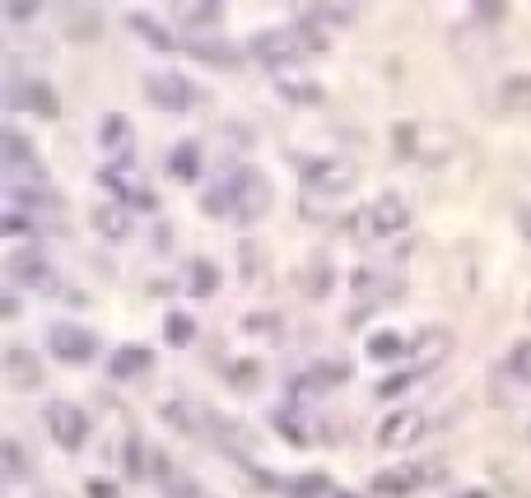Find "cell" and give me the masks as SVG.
<instances>
[{
    "label": "cell",
    "instance_id": "5bb4252c",
    "mask_svg": "<svg viewBox=\"0 0 531 498\" xmlns=\"http://www.w3.org/2000/svg\"><path fill=\"white\" fill-rule=\"evenodd\" d=\"M350 373H354V368L345 364V359H317L308 373L289 377V387H294V391H299V387L303 391H331L336 382H350Z\"/></svg>",
    "mask_w": 531,
    "mask_h": 498
},
{
    "label": "cell",
    "instance_id": "1f68e13d",
    "mask_svg": "<svg viewBox=\"0 0 531 498\" xmlns=\"http://www.w3.org/2000/svg\"><path fill=\"white\" fill-rule=\"evenodd\" d=\"M5 475H10V480H24L28 475V466H24V452H19V443H5Z\"/></svg>",
    "mask_w": 531,
    "mask_h": 498
},
{
    "label": "cell",
    "instance_id": "4dcf8cb0",
    "mask_svg": "<svg viewBox=\"0 0 531 498\" xmlns=\"http://www.w3.org/2000/svg\"><path fill=\"white\" fill-rule=\"evenodd\" d=\"M289 494L294 498H317V494H327V480H322V475H303V480L289 485Z\"/></svg>",
    "mask_w": 531,
    "mask_h": 498
},
{
    "label": "cell",
    "instance_id": "f546056e",
    "mask_svg": "<svg viewBox=\"0 0 531 498\" xmlns=\"http://www.w3.org/2000/svg\"><path fill=\"white\" fill-rule=\"evenodd\" d=\"M164 336H168V345H187V340L196 336V322L182 317V312H173V317L164 322Z\"/></svg>",
    "mask_w": 531,
    "mask_h": 498
},
{
    "label": "cell",
    "instance_id": "e575fe53",
    "mask_svg": "<svg viewBox=\"0 0 531 498\" xmlns=\"http://www.w3.org/2000/svg\"><path fill=\"white\" fill-rule=\"evenodd\" d=\"M126 471H131V475H145V457H140V438H131V443H126Z\"/></svg>",
    "mask_w": 531,
    "mask_h": 498
},
{
    "label": "cell",
    "instance_id": "cb8c5ba5",
    "mask_svg": "<svg viewBox=\"0 0 531 498\" xmlns=\"http://www.w3.org/2000/svg\"><path fill=\"white\" fill-rule=\"evenodd\" d=\"M131 28H136L140 38L150 42L154 52H173V38H168V33H164L159 24H154V19H145V14H131Z\"/></svg>",
    "mask_w": 531,
    "mask_h": 498
},
{
    "label": "cell",
    "instance_id": "7402d4cb",
    "mask_svg": "<svg viewBox=\"0 0 531 498\" xmlns=\"http://www.w3.org/2000/svg\"><path fill=\"white\" fill-rule=\"evenodd\" d=\"M224 373H229V382L238 391H257L261 387V364L257 359H238V364H229Z\"/></svg>",
    "mask_w": 531,
    "mask_h": 498
},
{
    "label": "cell",
    "instance_id": "5b68a950",
    "mask_svg": "<svg viewBox=\"0 0 531 498\" xmlns=\"http://www.w3.org/2000/svg\"><path fill=\"white\" fill-rule=\"evenodd\" d=\"M145 98L164 112H191L205 103L201 84H191L187 75H177V70H154V75H145Z\"/></svg>",
    "mask_w": 531,
    "mask_h": 498
},
{
    "label": "cell",
    "instance_id": "8992f818",
    "mask_svg": "<svg viewBox=\"0 0 531 498\" xmlns=\"http://www.w3.org/2000/svg\"><path fill=\"white\" fill-rule=\"evenodd\" d=\"M299 173L303 182L322 196H345V191L359 187V173H354V163L345 159H299Z\"/></svg>",
    "mask_w": 531,
    "mask_h": 498
},
{
    "label": "cell",
    "instance_id": "603a6c76",
    "mask_svg": "<svg viewBox=\"0 0 531 498\" xmlns=\"http://www.w3.org/2000/svg\"><path fill=\"white\" fill-rule=\"evenodd\" d=\"M401 350L410 354V345L396 336V331H378V336H368V354H373V359H382V364H387V359H396Z\"/></svg>",
    "mask_w": 531,
    "mask_h": 498
},
{
    "label": "cell",
    "instance_id": "6da1fadb",
    "mask_svg": "<svg viewBox=\"0 0 531 498\" xmlns=\"http://www.w3.org/2000/svg\"><path fill=\"white\" fill-rule=\"evenodd\" d=\"M275 191L257 168H233L229 177H219L215 187L201 196V210L210 219H233V224H257L271 210Z\"/></svg>",
    "mask_w": 531,
    "mask_h": 498
},
{
    "label": "cell",
    "instance_id": "30bf717a",
    "mask_svg": "<svg viewBox=\"0 0 531 498\" xmlns=\"http://www.w3.org/2000/svg\"><path fill=\"white\" fill-rule=\"evenodd\" d=\"M5 270H10V284H19V289H33V294H66L61 280H56V270L47 266L38 252H14L10 261H5Z\"/></svg>",
    "mask_w": 531,
    "mask_h": 498
},
{
    "label": "cell",
    "instance_id": "8fae6325",
    "mask_svg": "<svg viewBox=\"0 0 531 498\" xmlns=\"http://www.w3.org/2000/svg\"><path fill=\"white\" fill-rule=\"evenodd\" d=\"M424 429H429V415H424V410H396L392 419H382L378 447L401 452V447H410L415 438H424Z\"/></svg>",
    "mask_w": 531,
    "mask_h": 498
},
{
    "label": "cell",
    "instance_id": "74e56055",
    "mask_svg": "<svg viewBox=\"0 0 531 498\" xmlns=\"http://www.w3.org/2000/svg\"><path fill=\"white\" fill-rule=\"evenodd\" d=\"M0 312H5V322H14V317H19V298H14V289H5V298H0Z\"/></svg>",
    "mask_w": 531,
    "mask_h": 498
},
{
    "label": "cell",
    "instance_id": "7bdbcfd3",
    "mask_svg": "<svg viewBox=\"0 0 531 498\" xmlns=\"http://www.w3.org/2000/svg\"><path fill=\"white\" fill-rule=\"evenodd\" d=\"M527 438H531V429H527Z\"/></svg>",
    "mask_w": 531,
    "mask_h": 498
},
{
    "label": "cell",
    "instance_id": "9c48e42d",
    "mask_svg": "<svg viewBox=\"0 0 531 498\" xmlns=\"http://www.w3.org/2000/svg\"><path fill=\"white\" fill-rule=\"evenodd\" d=\"M47 350L61 359V364H89L98 354V336L89 326H75V322H56L47 331Z\"/></svg>",
    "mask_w": 531,
    "mask_h": 498
},
{
    "label": "cell",
    "instance_id": "d590c367",
    "mask_svg": "<svg viewBox=\"0 0 531 498\" xmlns=\"http://www.w3.org/2000/svg\"><path fill=\"white\" fill-rule=\"evenodd\" d=\"M84 489H89V498H122V489L108 485V480H89Z\"/></svg>",
    "mask_w": 531,
    "mask_h": 498
},
{
    "label": "cell",
    "instance_id": "7a4b0ae2",
    "mask_svg": "<svg viewBox=\"0 0 531 498\" xmlns=\"http://www.w3.org/2000/svg\"><path fill=\"white\" fill-rule=\"evenodd\" d=\"M327 38L313 33L308 24H289V28H266V33H252L247 52L266 61V66H289V61H303L308 52H322Z\"/></svg>",
    "mask_w": 531,
    "mask_h": 498
},
{
    "label": "cell",
    "instance_id": "60d3db41",
    "mask_svg": "<svg viewBox=\"0 0 531 498\" xmlns=\"http://www.w3.org/2000/svg\"><path fill=\"white\" fill-rule=\"evenodd\" d=\"M331 498H359V494H345V489H336V494H331Z\"/></svg>",
    "mask_w": 531,
    "mask_h": 498
},
{
    "label": "cell",
    "instance_id": "277c9868",
    "mask_svg": "<svg viewBox=\"0 0 531 498\" xmlns=\"http://www.w3.org/2000/svg\"><path fill=\"white\" fill-rule=\"evenodd\" d=\"M392 140H396V154H401V159H420V163H443L452 149H457V135H452V126L396 122Z\"/></svg>",
    "mask_w": 531,
    "mask_h": 498
},
{
    "label": "cell",
    "instance_id": "9a60e30c",
    "mask_svg": "<svg viewBox=\"0 0 531 498\" xmlns=\"http://www.w3.org/2000/svg\"><path fill=\"white\" fill-rule=\"evenodd\" d=\"M103 149H108L117 163H131V149H136V135H131V122H126L122 112H108L103 117V131H98Z\"/></svg>",
    "mask_w": 531,
    "mask_h": 498
},
{
    "label": "cell",
    "instance_id": "d6a6232c",
    "mask_svg": "<svg viewBox=\"0 0 531 498\" xmlns=\"http://www.w3.org/2000/svg\"><path fill=\"white\" fill-rule=\"evenodd\" d=\"M275 424H280V433H285L289 443H308V429H303V419H294V415H275Z\"/></svg>",
    "mask_w": 531,
    "mask_h": 498
},
{
    "label": "cell",
    "instance_id": "ac0fdd59",
    "mask_svg": "<svg viewBox=\"0 0 531 498\" xmlns=\"http://www.w3.org/2000/svg\"><path fill=\"white\" fill-rule=\"evenodd\" d=\"M499 108L504 112L531 108V75H508V80L499 84Z\"/></svg>",
    "mask_w": 531,
    "mask_h": 498
},
{
    "label": "cell",
    "instance_id": "d4e9b609",
    "mask_svg": "<svg viewBox=\"0 0 531 498\" xmlns=\"http://www.w3.org/2000/svg\"><path fill=\"white\" fill-rule=\"evenodd\" d=\"M280 94H285L289 103H322V84H313V80H280Z\"/></svg>",
    "mask_w": 531,
    "mask_h": 498
},
{
    "label": "cell",
    "instance_id": "ab89813d",
    "mask_svg": "<svg viewBox=\"0 0 531 498\" xmlns=\"http://www.w3.org/2000/svg\"><path fill=\"white\" fill-rule=\"evenodd\" d=\"M457 498H490L485 489H466V494H457Z\"/></svg>",
    "mask_w": 531,
    "mask_h": 498
},
{
    "label": "cell",
    "instance_id": "484cf974",
    "mask_svg": "<svg viewBox=\"0 0 531 498\" xmlns=\"http://www.w3.org/2000/svg\"><path fill=\"white\" fill-rule=\"evenodd\" d=\"M494 480L508 489V498H531V480H527V475H518L513 466H504V461L494 466Z\"/></svg>",
    "mask_w": 531,
    "mask_h": 498
},
{
    "label": "cell",
    "instance_id": "d6986e66",
    "mask_svg": "<svg viewBox=\"0 0 531 498\" xmlns=\"http://www.w3.org/2000/svg\"><path fill=\"white\" fill-rule=\"evenodd\" d=\"M168 173L177 177V182H191V177L201 173V145H177L173 149V159H168Z\"/></svg>",
    "mask_w": 531,
    "mask_h": 498
},
{
    "label": "cell",
    "instance_id": "44dd1931",
    "mask_svg": "<svg viewBox=\"0 0 531 498\" xmlns=\"http://www.w3.org/2000/svg\"><path fill=\"white\" fill-rule=\"evenodd\" d=\"M173 14L182 19V24H191V28H210V24H219V19H224V10H219V5H173Z\"/></svg>",
    "mask_w": 531,
    "mask_h": 498
},
{
    "label": "cell",
    "instance_id": "ffe728a7",
    "mask_svg": "<svg viewBox=\"0 0 531 498\" xmlns=\"http://www.w3.org/2000/svg\"><path fill=\"white\" fill-rule=\"evenodd\" d=\"M187 47L201 61H210V66H238V56H233L229 42H201V38H187Z\"/></svg>",
    "mask_w": 531,
    "mask_h": 498
},
{
    "label": "cell",
    "instance_id": "8d00e7d4",
    "mask_svg": "<svg viewBox=\"0 0 531 498\" xmlns=\"http://www.w3.org/2000/svg\"><path fill=\"white\" fill-rule=\"evenodd\" d=\"M5 14H10L14 24H28V19L38 14V5H5Z\"/></svg>",
    "mask_w": 531,
    "mask_h": 498
},
{
    "label": "cell",
    "instance_id": "2e32d148",
    "mask_svg": "<svg viewBox=\"0 0 531 498\" xmlns=\"http://www.w3.org/2000/svg\"><path fill=\"white\" fill-rule=\"evenodd\" d=\"M150 364H154V354L145 350V345H122V350L108 359V373L112 377H136V373H145Z\"/></svg>",
    "mask_w": 531,
    "mask_h": 498
},
{
    "label": "cell",
    "instance_id": "f1b7e54d",
    "mask_svg": "<svg viewBox=\"0 0 531 498\" xmlns=\"http://www.w3.org/2000/svg\"><path fill=\"white\" fill-rule=\"evenodd\" d=\"M508 368H513V377H518V382H527V387H531V340H518V345H513Z\"/></svg>",
    "mask_w": 531,
    "mask_h": 498
},
{
    "label": "cell",
    "instance_id": "ba28073f",
    "mask_svg": "<svg viewBox=\"0 0 531 498\" xmlns=\"http://www.w3.org/2000/svg\"><path fill=\"white\" fill-rule=\"evenodd\" d=\"M47 433H52L56 447L80 452V447L89 443V415H84L80 405H70V401H52V405H47Z\"/></svg>",
    "mask_w": 531,
    "mask_h": 498
},
{
    "label": "cell",
    "instance_id": "7c38bea8",
    "mask_svg": "<svg viewBox=\"0 0 531 498\" xmlns=\"http://www.w3.org/2000/svg\"><path fill=\"white\" fill-rule=\"evenodd\" d=\"M10 108H28V112H38L42 122H52L56 112H61V103H56L52 84L28 80V84H10Z\"/></svg>",
    "mask_w": 531,
    "mask_h": 498
},
{
    "label": "cell",
    "instance_id": "836d02e7",
    "mask_svg": "<svg viewBox=\"0 0 531 498\" xmlns=\"http://www.w3.org/2000/svg\"><path fill=\"white\" fill-rule=\"evenodd\" d=\"M308 294H313V298L327 294V256H317V261H313V284H308Z\"/></svg>",
    "mask_w": 531,
    "mask_h": 498
},
{
    "label": "cell",
    "instance_id": "52a82bcc",
    "mask_svg": "<svg viewBox=\"0 0 531 498\" xmlns=\"http://www.w3.org/2000/svg\"><path fill=\"white\" fill-rule=\"evenodd\" d=\"M434 480H443V466L438 461H420V466H401V471H382L368 480V489L378 498H401V494H415V489L434 485Z\"/></svg>",
    "mask_w": 531,
    "mask_h": 498
},
{
    "label": "cell",
    "instance_id": "83f0119b",
    "mask_svg": "<svg viewBox=\"0 0 531 498\" xmlns=\"http://www.w3.org/2000/svg\"><path fill=\"white\" fill-rule=\"evenodd\" d=\"M219 270L210 261H191V294H215Z\"/></svg>",
    "mask_w": 531,
    "mask_h": 498
},
{
    "label": "cell",
    "instance_id": "3957f363",
    "mask_svg": "<svg viewBox=\"0 0 531 498\" xmlns=\"http://www.w3.org/2000/svg\"><path fill=\"white\" fill-rule=\"evenodd\" d=\"M410 224V201L401 196H378L373 205H359L350 215V233L359 243H382V238H392Z\"/></svg>",
    "mask_w": 531,
    "mask_h": 498
},
{
    "label": "cell",
    "instance_id": "4fadbf2b",
    "mask_svg": "<svg viewBox=\"0 0 531 498\" xmlns=\"http://www.w3.org/2000/svg\"><path fill=\"white\" fill-rule=\"evenodd\" d=\"M0 373H5V382H10L14 391H38L42 387V364H38V354H28V350H5V364H0Z\"/></svg>",
    "mask_w": 531,
    "mask_h": 498
},
{
    "label": "cell",
    "instance_id": "e0dca14e",
    "mask_svg": "<svg viewBox=\"0 0 531 498\" xmlns=\"http://www.w3.org/2000/svg\"><path fill=\"white\" fill-rule=\"evenodd\" d=\"M94 229L103 233V238H126L131 233V219H126V205H117V201H108V205H94Z\"/></svg>",
    "mask_w": 531,
    "mask_h": 498
},
{
    "label": "cell",
    "instance_id": "b9f144b4",
    "mask_svg": "<svg viewBox=\"0 0 531 498\" xmlns=\"http://www.w3.org/2000/svg\"><path fill=\"white\" fill-rule=\"evenodd\" d=\"M38 498H61V494H38Z\"/></svg>",
    "mask_w": 531,
    "mask_h": 498
},
{
    "label": "cell",
    "instance_id": "f35d334b",
    "mask_svg": "<svg viewBox=\"0 0 531 498\" xmlns=\"http://www.w3.org/2000/svg\"><path fill=\"white\" fill-rule=\"evenodd\" d=\"M476 14H480V19H485V24H494V19L504 14V5H476Z\"/></svg>",
    "mask_w": 531,
    "mask_h": 498
},
{
    "label": "cell",
    "instance_id": "4316f807",
    "mask_svg": "<svg viewBox=\"0 0 531 498\" xmlns=\"http://www.w3.org/2000/svg\"><path fill=\"white\" fill-rule=\"evenodd\" d=\"M66 28H70V38H94L103 24H98V10H89V5H84V10H70V24Z\"/></svg>",
    "mask_w": 531,
    "mask_h": 498
}]
</instances>
